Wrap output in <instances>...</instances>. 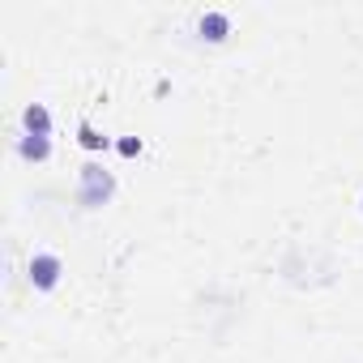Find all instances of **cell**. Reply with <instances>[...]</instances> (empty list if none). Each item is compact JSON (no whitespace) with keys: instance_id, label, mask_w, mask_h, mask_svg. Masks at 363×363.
<instances>
[{"instance_id":"1","label":"cell","mask_w":363,"mask_h":363,"mask_svg":"<svg viewBox=\"0 0 363 363\" xmlns=\"http://www.w3.org/2000/svg\"><path fill=\"white\" fill-rule=\"evenodd\" d=\"M111 193H116V179H111L103 167H94V162L82 167V189H77V201H82V206L94 210V206H103Z\"/></svg>"},{"instance_id":"2","label":"cell","mask_w":363,"mask_h":363,"mask_svg":"<svg viewBox=\"0 0 363 363\" xmlns=\"http://www.w3.org/2000/svg\"><path fill=\"white\" fill-rule=\"evenodd\" d=\"M60 257H52V252H35L30 257V286H39V291H52L56 282H60Z\"/></svg>"},{"instance_id":"3","label":"cell","mask_w":363,"mask_h":363,"mask_svg":"<svg viewBox=\"0 0 363 363\" xmlns=\"http://www.w3.org/2000/svg\"><path fill=\"white\" fill-rule=\"evenodd\" d=\"M22 124H26V137H48V133H52V116H48L43 103H30V107L22 111Z\"/></svg>"},{"instance_id":"4","label":"cell","mask_w":363,"mask_h":363,"mask_svg":"<svg viewBox=\"0 0 363 363\" xmlns=\"http://www.w3.org/2000/svg\"><path fill=\"white\" fill-rule=\"evenodd\" d=\"M227 30H231V18H227V13H206V18H201V35H206L210 43L227 39Z\"/></svg>"},{"instance_id":"5","label":"cell","mask_w":363,"mask_h":363,"mask_svg":"<svg viewBox=\"0 0 363 363\" xmlns=\"http://www.w3.org/2000/svg\"><path fill=\"white\" fill-rule=\"evenodd\" d=\"M18 154L30 158V162H43V158L52 154V141H48V137H22V141H18Z\"/></svg>"},{"instance_id":"6","label":"cell","mask_w":363,"mask_h":363,"mask_svg":"<svg viewBox=\"0 0 363 363\" xmlns=\"http://www.w3.org/2000/svg\"><path fill=\"white\" fill-rule=\"evenodd\" d=\"M82 145H86V150H99V145H107V137H99L90 124H82Z\"/></svg>"},{"instance_id":"7","label":"cell","mask_w":363,"mask_h":363,"mask_svg":"<svg viewBox=\"0 0 363 363\" xmlns=\"http://www.w3.org/2000/svg\"><path fill=\"white\" fill-rule=\"evenodd\" d=\"M120 154H124V158L141 154V141H137V137H124V141H120Z\"/></svg>"},{"instance_id":"8","label":"cell","mask_w":363,"mask_h":363,"mask_svg":"<svg viewBox=\"0 0 363 363\" xmlns=\"http://www.w3.org/2000/svg\"><path fill=\"white\" fill-rule=\"evenodd\" d=\"M359 206H363V201H359Z\"/></svg>"}]
</instances>
